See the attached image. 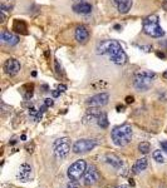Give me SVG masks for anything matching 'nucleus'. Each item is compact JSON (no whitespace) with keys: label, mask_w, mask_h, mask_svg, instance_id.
<instances>
[{"label":"nucleus","mask_w":167,"mask_h":188,"mask_svg":"<svg viewBox=\"0 0 167 188\" xmlns=\"http://www.w3.org/2000/svg\"><path fill=\"white\" fill-rule=\"evenodd\" d=\"M97 54L108 55L112 63L117 65H123L128 62V55L123 50L122 45L117 40H102L97 45Z\"/></svg>","instance_id":"obj_1"},{"label":"nucleus","mask_w":167,"mask_h":188,"mask_svg":"<svg viewBox=\"0 0 167 188\" xmlns=\"http://www.w3.org/2000/svg\"><path fill=\"white\" fill-rule=\"evenodd\" d=\"M132 127L129 124H122V125H118L116 128H113V131L111 132V137L113 143L118 147H123L127 146L131 139H132Z\"/></svg>","instance_id":"obj_2"},{"label":"nucleus","mask_w":167,"mask_h":188,"mask_svg":"<svg viewBox=\"0 0 167 188\" xmlns=\"http://www.w3.org/2000/svg\"><path fill=\"white\" fill-rule=\"evenodd\" d=\"M158 15L157 14H152L148 15L147 18L143 19V33L146 35H150L152 38H161L165 35V30L160 27L158 24Z\"/></svg>","instance_id":"obj_3"},{"label":"nucleus","mask_w":167,"mask_h":188,"mask_svg":"<svg viewBox=\"0 0 167 188\" xmlns=\"http://www.w3.org/2000/svg\"><path fill=\"white\" fill-rule=\"evenodd\" d=\"M154 78H156V73L150 72V70H139L135 74L133 85L139 92H147L151 88Z\"/></svg>","instance_id":"obj_4"},{"label":"nucleus","mask_w":167,"mask_h":188,"mask_svg":"<svg viewBox=\"0 0 167 188\" xmlns=\"http://www.w3.org/2000/svg\"><path fill=\"white\" fill-rule=\"evenodd\" d=\"M86 171H87V163H86V161L78 159L74 163L70 164V167L68 168V172H67V175H68V178L70 181L78 182L83 177V175H84Z\"/></svg>","instance_id":"obj_5"},{"label":"nucleus","mask_w":167,"mask_h":188,"mask_svg":"<svg viewBox=\"0 0 167 188\" xmlns=\"http://www.w3.org/2000/svg\"><path fill=\"white\" fill-rule=\"evenodd\" d=\"M53 148H54V156H55V158L64 159L69 154V150H70L69 139L68 138L57 139L54 142V144H53Z\"/></svg>","instance_id":"obj_6"},{"label":"nucleus","mask_w":167,"mask_h":188,"mask_svg":"<svg viewBox=\"0 0 167 188\" xmlns=\"http://www.w3.org/2000/svg\"><path fill=\"white\" fill-rule=\"evenodd\" d=\"M97 142L94 139H79L73 144V152L77 154L79 153H87L92 150L94 147H97Z\"/></svg>","instance_id":"obj_7"},{"label":"nucleus","mask_w":167,"mask_h":188,"mask_svg":"<svg viewBox=\"0 0 167 188\" xmlns=\"http://www.w3.org/2000/svg\"><path fill=\"white\" fill-rule=\"evenodd\" d=\"M108 100H109V94L106 92H102V93H98V94H95V96L88 98L86 100V104L92 108H101L108 103Z\"/></svg>","instance_id":"obj_8"},{"label":"nucleus","mask_w":167,"mask_h":188,"mask_svg":"<svg viewBox=\"0 0 167 188\" xmlns=\"http://www.w3.org/2000/svg\"><path fill=\"white\" fill-rule=\"evenodd\" d=\"M101 178L99 175V172L97 171V168H95L94 166H89L87 167V171L84 173V175H83V181H84V184L86 186H93Z\"/></svg>","instance_id":"obj_9"},{"label":"nucleus","mask_w":167,"mask_h":188,"mask_svg":"<svg viewBox=\"0 0 167 188\" xmlns=\"http://www.w3.org/2000/svg\"><path fill=\"white\" fill-rule=\"evenodd\" d=\"M20 63L14 59V58H9V59H6L4 62V65H3V69H4V72L10 75V77H14L17 75L19 72H20Z\"/></svg>","instance_id":"obj_10"},{"label":"nucleus","mask_w":167,"mask_h":188,"mask_svg":"<svg viewBox=\"0 0 167 188\" xmlns=\"http://www.w3.org/2000/svg\"><path fill=\"white\" fill-rule=\"evenodd\" d=\"M17 178L20 182H28L33 178V169L28 163H23L19 167V171L17 173Z\"/></svg>","instance_id":"obj_11"},{"label":"nucleus","mask_w":167,"mask_h":188,"mask_svg":"<svg viewBox=\"0 0 167 188\" xmlns=\"http://www.w3.org/2000/svg\"><path fill=\"white\" fill-rule=\"evenodd\" d=\"M0 39H2V43L3 44H6L9 46H14L19 43V37L15 35L14 33H11L9 30H2L0 33Z\"/></svg>","instance_id":"obj_12"},{"label":"nucleus","mask_w":167,"mask_h":188,"mask_svg":"<svg viewBox=\"0 0 167 188\" xmlns=\"http://www.w3.org/2000/svg\"><path fill=\"white\" fill-rule=\"evenodd\" d=\"M74 38L79 44H86L89 39V31L84 25H79L76 28L74 31Z\"/></svg>","instance_id":"obj_13"},{"label":"nucleus","mask_w":167,"mask_h":188,"mask_svg":"<svg viewBox=\"0 0 167 188\" xmlns=\"http://www.w3.org/2000/svg\"><path fill=\"white\" fill-rule=\"evenodd\" d=\"M73 11L77 14H82V15H87L92 13V5L89 3L86 2H80L73 5Z\"/></svg>","instance_id":"obj_14"},{"label":"nucleus","mask_w":167,"mask_h":188,"mask_svg":"<svg viewBox=\"0 0 167 188\" xmlns=\"http://www.w3.org/2000/svg\"><path fill=\"white\" fill-rule=\"evenodd\" d=\"M121 14H127L132 8V0H112Z\"/></svg>","instance_id":"obj_15"},{"label":"nucleus","mask_w":167,"mask_h":188,"mask_svg":"<svg viewBox=\"0 0 167 188\" xmlns=\"http://www.w3.org/2000/svg\"><path fill=\"white\" fill-rule=\"evenodd\" d=\"M148 166V161L147 158H141V159H137L135 162V164L132 166V173L133 174H138L141 173L142 171H145Z\"/></svg>","instance_id":"obj_16"},{"label":"nucleus","mask_w":167,"mask_h":188,"mask_svg":"<svg viewBox=\"0 0 167 188\" xmlns=\"http://www.w3.org/2000/svg\"><path fill=\"white\" fill-rule=\"evenodd\" d=\"M106 163L112 166L113 168H117V169L123 166V161L114 154H107L106 156Z\"/></svg>","instance_id":"obj_17"},{"label":"nucleus","mask_w":167,"mask_h":188,"mask_svg":"<svg viewBox=\"0 0 167 188\" xmlns=\"http://www.w3.org/2000/svg\"><path fill=\"white\" fill-rule=\"evenodd\" d=\"M13 30H15L17 33H20L23 35H27L28 34V27H27V23L21 20V19H15L13 23Z\"/></svg>","instance_id":"obj_18"},{"label":"nucleus","mask_w":167,"mask_h":188,"mask_svg":"<svg viewBox=\"0 0 167 188\" xmlns=\"http://www.w3.org/2000/svg\"><path fill=\"white\" fill-rule=\"evenodd\" d=\"M33 89H34L33 84H25L20 88V93L24 97V99H30L33 97Z\"/></svg>","instance_id":"obj_19"},{"label":"nucleus","mask_w":167,"mask_h":188,"mask_svg":"<svg viewBox=\"0 0 167 188\" xmlns=\"http://www.w3.org/2000/svg\"><path fill=\"white\" fill-rule=\"evenodd\" d=\"M97 124H98L101 128H107V127H108V117H107L106 113H102V114L98 117Z\"/></svg>","instance_id":"obj_20"},{"label":"nucleus","mask_w":167,"mask_h":188,"mask_svg":"<svg viewBox=\"0 0 167 188\" xmlns=\"http://www.w3.org/2000/svg\"><path fill=\"white\" fill-rule=\"evenodd\" d=\"M138 150L143 154H147V153L151 152V144L148 142H141L138 144Z\"/></svg>","instance_id":"obj_21"},{"label":"nucleus","mask_w":167,"mask_h":188,"mask_svg":"<svg viewBox=\"0 0 167 188\" xmlns=\"http://www.w3.org/2000/svg\"><path fill=\"white\" fill-rule=\"evenodd\" d=\"M152 157H153L154 161L158 162V163H165V157H163L161 150H154L152 153Z\"/></svg>","instance_id":"obj_22"},{"label":"nucleus","mask_w":167,"mask_h":188,"mask_svg":"<svg viewBox=\"0 0 167 188\" xmlns=\"http://www.w3.org/2000/svg\"><path fill=\"white\" fill-rule=\"evenodd\" d=\"M54 67H55V73L57 74H62V67H61V64H59L58 60L54 62Z\"/></svg>","instance_id":"obj_23"},{"label":"nucleus","mask_w":167,"mask_h":188,"mask_svg":"<svg viewBox=\"0 0 167 188\" xmlns=\"http://www.w3.org/2000/svg\"><path fill=\"white\" fill-rule=\"evenodd\" d=\"M138 48L142 49L143 52H147V53L152 50V46H150V45H138Z\"/></svg>","instance_id":"obj_24"},{"label":"nucleus","mask_w":167,"mask_h":188,"mask_svg":"<svg viewBox=\"0 0 167 188\" xmlns=\"http://www.w3.org/2000/svg\"><path fill=\"white\" fill-rule=\"evenodd\" d=\"M67 188H80V186L78 184V182H73V181H70V183L67 186Z\"/></svg>","instance_id":"obj_25"},{"label":"nucleus","mask_w":167,"mask_h":188,"mask_svg":"<svg viewBox=\"0 0 167 188\" xmlns=\"http://www.w3.org/2000/svg\"><path fill=\"white\" fill-rule=\"evenodd\" d=\"M44 104H45V105H48V107H52V105L54 104V102H53V99H52V98H46V99L44 100Z\"/></svg>","instance_id":"obj_26"},{"label":"nucleus","mask_w":167,"mask_h":188,"mask_svg":"<svg viewBox=\"0 0 167 188\" xmlns=\"http://www.w3.org/2000/svg\"><path fill=\"white\" fill-rule=\"evenodd\" d=\"M58 90L61 92V93L65 92V90H67V85H64V84H59V85H58Z\"/></svg>","instance_id":"obj_27"},{"label":"nucleus","mask_w":167,"mask_h":188,"mask_svg":"<svg viewBox=\"0 0 167 188\" xmlns=\"http://www.w3.org/2000/svg\"><path fill=\"white\" fill-rule=\"evenodd\" d=\"M52 96H53V98H57V97L61 96V92H59L58 89L57 90H52Z\"/></svg>","instance_id":"obj_28"},{"label":"nucleus","mask_w":167,"mask_h":188,"mask_svg":"<svg viewBox=\"0 0 167 188\" xmlns=\"http://www.w3.org/2000/svg\"><path fill=\"white\" fill-rule=\"evenodd\" d=\"M0 16H2V20H0V21H2V23H5L6 16H5V13H4L3 10H0Z\"/></svg>","instance_id":"obj_29"},{"label":"nucleus","mask_w":167,"mask_h":188,"mask_svg":"<svg viewBox=\"0 0 167 188\" xmlns=\"http://www.w3.org/2000/svg\"><path fill=\"white\" fill-rule=\"evenodd\" d=\"M161 148L167 153V140H166V142H161Z\"/></svg>","instance_id":"obj_30"},{"label":"nucleus","mask_w":167,"mask_h":188,"mask_svg":"<svg viewBox=\"0 0 167 188\" xmlns=\"http://www.w3.org/2000/svg\"><path fill=\"white\" fill-rule=\"evenodd\" d=\"M133 100H135V98H133V97H127V98H126V103H127V104L133 103Z\"/></svg>","instance_id":"obj_31"},{"label":"nucleus","mask_w":167,"mask_h":188,"mask_svg":"<svg viewBox=\"0 0 167 188\" xmlns=\"http://www.w3.org/2000/svg\"><path fill=\"white\" fill-rule=\"evenodd\" d=\"M162 9L165 11H167V0H163V2H162Z\"/></svg>","instance_id":"obj_32"},{"label":"nucleus","mask_w":167,"mask_h":188,"mask_svg":"<svg viewBox=\"0 0 167 188\" xmlns=\"http://www.w3.org/2000/svg\"><path fill=\"white\" fill-rule=\"evenodd\" d=\"M123 109H124L123 105H118L117 107V112H123Z\"/></svg>","instance_id":"obj_33"},{"label":"nucleus","mask_w":167,"mask_h":188,"mask_svg":"<svg viewBox=\"0 0 167 188\" xmlns=\"http://www.w3.org/2000/svg\"><path fill=\"white\" fill-rule=\"evenodd\" d=\"M156 55H157V56H158V58H162V59H163V58H165V56H166V55H165V54H163V53H160V52H157V53H156Z\"/></svg>","instance_id":"obj_34"},{"label":"nucleus","mask_w":167,"mask_h":188,"mask_svg":"<svg viewBox=\"0 0 167 188\" xmlns=\"http://www.w3.org/2000/svg\"><path fill=\"white\" fill-rule=\"evenodd\" d=\"M114 29H117L119 31V30H122V27L121 25H114Z\"/></svg>","instance_id":"obj_35"},{"label":"nucleus","mask_w":167,"mask_h":188,"mask_svg":"<svg viewBox=\"0 0 167 188\" xmlns=\"http://www.w3.org/2000/svg\"><path fill=\"white\" fill-rule=\"evenodd\" d=\"M43 89H44L43 92H48V85L46 84H43Z\"/></svg>","instance_id":"obj_36"},{"label":"nucleus","mask_w":167,"mask_h":188,"mask_svg":"<svg viewBox=\"0 0 167 188\" xmlns=\"http://www.w3.org/2000/svg\"><path fill=\"white\" fill-rule=\"evenodd\" d=\"M116 188H129L128 186H124V184H122V186H118V187H116Z\"/></svg>","instance_id":"obj_37"},{"label":"nucleus","mask_w":167,"mask_h":188,"mask_svg":"<svg viewBox=\"0 0 167 188\" xmlns=\"http://www.w3.org/2000/svg\"><path fill=\"white\" fill-rule=\"evenodd\" d=\"M21 139H23V140H25V139H27V136H25V134H23V136H21Z\"/></svg>","instance_id":"obj_38"},{"label":"nucleus","mask_w":167,"mask_h":188,"mask_svg":"<svg viewBox=\"0 0 167 188\" xmlns=\"http://www.w3.org/2000/svg\"><path fill=\"white\" fill-rule=\"evenodd\" d=\"M162 45H163V46H166V48H167V40H166V42H163V43H162Z\"/></svg>","instance_id":"obj_39"},{"label":"nucleus","mask_w":167,"mask_h":188,"mask_svg":"<svg viewBox=\"0 0 167 188\" xmlns=\"http://www.w3.org/2000/svg\"><path fill=\"white\" fill-rule=\"evenodd\" d=\"M163 77H165V78H166V79H167V70H166V72H165V73H163Z\"/></svg>","instance_id":"obj_40"},{"label":"nucleus","mask_w":167,"mask_h":188,"mask_svg":"<svg viewBox=\"0 0 167 188\" xmlns=\"http://www.w3.org/2000/svg\"><path fill=\"white\" fill-rule=\"evenodd\" d=\"M8 2H9V3H10V0H8ZM11 2H14V0H11Z\"/></svg>","instance_id":"obj_41"}]
</instances>
